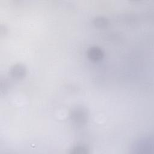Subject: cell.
Returning a JSON list of instances; mask_svg holds the SVG:
<instances>
[{
	"label": "cell",
	"instance_id": "1",
	"mask_svg": "<svg viewBox=\"0 0 154 154\" xmlns=\"http://www.w3.org/2000/svg\"><path fill=\"white\" fill-rule=\"evenodd\" d=\"M89 56L90 59L97 60L101 59L103 56L102 51L98 48H93L89 52Z\"/></svg>",
	"mask_w": 154,
	"mask_h": 154
},
{
	"label": "cell",
	"instance_id": "2",
	"mask_svg": "<svg viewBox=\"0 0 154 154\" xmlns=\"http://www.w3.org/2000/svg\"><path fill=\"white\" fill-rule=\"evenodd\" d=\"M72 152L75 153H84L87 152V149L83 146H78L75 147Z\"/></svg>",
	"mask_w": 154,
	"mask_h": 154
}]
</instances>
